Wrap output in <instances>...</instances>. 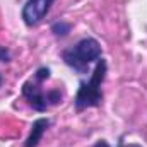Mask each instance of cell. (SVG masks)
I'll list each match as a JSON object with an SVG mask.
<instances>
[{"mask_svg": "<svg viewBox=\"0 0 147 147\" xmlns=\"http://www.w3.org/2000/svg\"><path fill=\"white\" fill-rule=\"evenodd\" d=\"M50 79V69L48 67H41L38 69L36 74L33 75V79L26 80L22 84V96L28 101V105L33 110L46 111L50 106H55L58 103H62V91L60 89H50V91H43V82Z\"/></svg>", "mask_w": 147, "mask_h": 147, "instance_id": "6da1fadb", "label": "cell"}, {"mask_svg": "<svg viewBox=\"0 0 147 147\" xmlns=\"http://www.w3.org/2000/svg\"><path fill=\"white\" fill-rule=\"evenodd\" d=\"M55 0H26L22 7V21L26 26L33 28L39 24L50 12Z\"/></svg>", "mask_w": 147, "mask_h": 147, "instance_id": "277c9868", "label": "cell"}, {"mask_svg": "<svg viewBox=\"0 0 147 147\" xmlns=\"http://www.w3.org/2000/svg\"><path fill=\"white\" fill-rule=\"evenodd\" d=\"M106 70H108L106 60L101 57L96 62V67L91 74L89 80H82L80 86H79V91H77L75 99H74V105H75L77 111L87 110V108H96L103 103V87L101 86L105 82Z\"/></svg>", "mask_w": 147, "mask_h": 147, "instance_id": "7a4b0ae2", "label": "cell"}, {"mask_svg": "<svg viewBox=\"0 0 147 147\" xmlns=\"http://www.w3.org/2000/svg\"><path fill=\"white\" fill-rule=\"evenodd\" d=\"M10 60V51L5 46H0V62H9Z\"/></svg>", "mask_w": 147, "mask_h": 147, "instance_id": "52a82bcc", "label": "cell"}, {"mask_svg": "<svg viewBox=\"0 0 147 147\" xmlns=\"http://www.w3.org/2000/svg\"><path fill=\"white\" fill-rule=\"evenodd\" d=\"M118 147H142L140 144H134V142H130V144H125L123 140H120L118 142Z\"/></svg>", "mask_w": 147, "mask_h": 147, "instance_id": "ba28073f", "label": "cell"}, {"mask_svg": "<svg viewBox=\"0 0 147 147\" xmlns=\"http://www.w3.org/2000/svg\"><path fill=\"white\" fill-rule=\"evenodd\" d=\"M0 84H2V75H0Z\"/></svg>", "mask_w": 147, "mask_h": 147, "instance_id": "30bf717a", "label": "cell"}, {"mask_svg": "<svg viewBox=\"0 0 147 147\" xmlns=\"http://www.w3.org/2000/svg\"><path fill=\"white\" fill-rule=\"evenodd\" d=\"M101 55H103L101 45L94 38H82L74 46L63 50L62 60L65 62V65H69L79 75H84V74H87L92 63H96L101 58Z\"/></svg>", "mask_w": 147, "mask_h": 147, "instance_id": "3957f363", "label": "cell"}, {"mask_svg": "<svg viewBox=\"0 0 147 147\" xmlns=\"http://www.w3.org/2000/svg\"><path fill=\"white\" fill-rule=\"evenodd\" d=\"M92 147H111V146L106 142V140H98V142H96Z\"/></svg>", "mask_w": 147, "mask_h": 147, "instance_id": "9c48e42d", "label": "cell"}, {"mask_svg": "<svg viewBox=\"0 0 147 147\" xmlns=\"http://www.w3.org/2000/svg\"><path fill=\"white\" fill-rule=\"evenodd\" d=\"M50 125H51V121L48 118H38L31 125V130H29V135L24 142V147H38V144L41 142V139H43V135Z\"/></svg>", "mask_w": 147, "mask_h": 147, "instance_id": "5b68a950", "label": "cell"}, {"mask_svg": "<svg viewBox=\"0 0 147 147\" xmlns=\"http://www.w3.org/2000/svg\"><path fill=\"white\" fill-rule=\"evenodd\" d=\"M70 29H72V24L70 22H65V21H57V22L51 24V33L55 36H60V38L67 36L70 33Z\"/></svg>", "mask_w": 147, "mask_h": 147, "instance_id": "8992f818", "label": "cell"}]
</instances>
